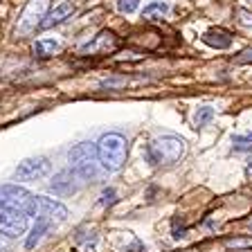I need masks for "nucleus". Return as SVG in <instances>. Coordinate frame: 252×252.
<instances>
[{
    "mask_svg": "<svg viewBox=\"0 0 252 252\" xmlns=\"http://www.w3.org/2000/svg\"><path fill=\"white\" fill-rule=\"evenodd\" d=\"M97 147V160H99L101 169L106 171H120L126 164L128 158V142L120 133H106L99 137V142L94 144Z\"/></svg>",
    "mask_w": 252,
    "mask_h": 252,
    "instance_id": "1",
    "label": "nucleus"
},
{
    "mask_svg": "<svg viewBox=\"0 0 252 252\" xmlns=\"http://www.w3.org/2000/svg\"><path fill=\"white\" fill-rule=\"evenodd\" d=\"M187 151V144H185L183 137L176 135H162L156 137L153 142H149L144 147V158L147 162L153 167H160V164H173L178 162L180 158Z\"/></svg>",
    "mask_w": 252,
    "mask_h": 252,
    "instance_id": "2",
    "label": "nucleus"
},
{
    "mask_svg": "<svg viewBox=\"0 0 252 252\" xmlns=\"http://www.w3.org/2000/svg\"><path fill=\"white\" fill-rule=\"evenodd\" d=\"M70 162H72V171L81 180H94L101 167L97 160V147L93 142H79L77 147L70 149Z\"/></svg>",
    "mask_w": 252,
    "mask_h": 252,
    "instance_id": "3",
    "label": "nucleus"
},
{
    "mask_svg": "<svg viewBox=\"0 0 252 252\" xmlns=\"http://www.w3.org/2000/svg\"><path fill=\"white\" fill-rule=\"evenodd\" d=\"M0 207L16 212V214L34 216L36 214V196L18 185H2L0 187Z\"/></svg>",
    "mask_w": 252,
    "mask_h": 252,
    "instance_id": "4",
    "label": "nucleus"
},
{
    "mask_svg": "<svg viewBox=\"0 0 252 252\" xmlns=\"http://www.w3.org/2000/svg\"><path fill=\"white\" fill-rule=\"evenodd\" d=\"M34 216H36L38 220H45L50 227H54L68 219V210H65V205H61L54 198L36 196V214Z\"/></svg>",
    "mask_w": 252,
    "mask_h": 252,
    "instance_id": "5",
    "label": "nucleus"
},
{
    "mask_svg": "<svg viewBox=\"0 0 252 252\" xmlns=\"http://www.w3.org/2000/svg\"><path fill=\"white\" fill-rule=\"evenodd\" d=\"M45 7H47V0H30L21 14L18 32H21V34H27V32L41 27L43 18H45Z\"/></svg>",
    "mask_w": 252,
    "mask_h": 252,
    "instance_id": "6",
    "label": "nucleus"
},
{
    "mask_svg": "<svg viewBox=\"0 0 252 252\" xmlns=\"http://www.w3.org/2000/svg\"><path fill=\"white\" fill-rule=\"evenodd\" d=\"M47 171H50V160H47V158H43V156L27 158V160H23V162L16 167V178L30 183V180L43 178Z\"/></svg>",
    "mask_w": 252,
    "mask_h": 252,
    "instance_id": "7",
    "label": "nucleus"
},
{
    "mask_svg": "<svg viewBox=\"0 0 252 252\" xmlns=\"http://www.w3.org/2000/svg\"><path fill=\"white\" fill-rule=\"evenodd\" d=\"M27 219L30 216L25 214H16V212L2 210L0 207V234L9 236V239H16L27 232Z\"/></svg>",
    "mask_w": 252,
    "mask_h": 252,
    "instance_id": "8",
    "label": "nucleus"
},
{
    "mask_svg": "<svg viewBox=\"0 0 252 252\" xmlns=\"http://www.w3.org/2000/svg\"><path fill=\"white\" fill-rule=\"evenodd\" d=\"M77 180H81V178H79L72 169H63V171H59L57 176H54V180L50 183V189H52L57 196H70L79 189Z\"/></svg>",
    "mask_w": 252,
    "mask_h": 252,
    "instance_id": "9",
    "label": "nucleus"
},
{
    "mask_svg": "<svg viewBox=\"0 0 252 252\" xmlns=\"http://www.w3.org/2000/svg\"><path fill=\"white\" fill-rule=\"evenodd\" d=\"M117 47V36L113 34V32H108V30H104V32H99L97 36L93 38V41L88 43V45H84L81 47V52H101V54H108V52H113Z\"/></svg>",
    "mask_w": 252,
    "mask_h": 252,
    "instance_id": "10",
    "label": "nucleus"
},
{
    "mask_svg": "<svg viewBox=\"0 0 252 252\" xmlns=\"http://www.w3.org/2000/svg\"><path fill=\"white\" fill-rule=\"evenodd\" d=\"M72 11H74L72 2H61V5H57L52 11H47L45 18H43V23H41V27H43V30H52V27L61 25V23L65 21L70 14H72Z\"/></svg>",
    "mask_w": 252,
    "mask_h": 252,
    "instance_id": "11",
    "label": "nucleus"
},
{
    "mask_svg": "<svg viewBox=\"0 0 252 252\" xmlns=\"http://www.w3.org/2000/svg\"><path fill=\"white\" fill-rule=\"evenodd\" d=\"M203 43L205 45H210V47H214V50H227V47L232 45V36L227 34L225 30H207L203 34Z\"/></svg>",
    "mask_w": 252,
    "mask_h": 252,
    "instance_id": "12",
    "label": "nucleus"
},
{
    "mask_svg": "<svg viewBox=\"0 0 252 252\" xmlns=\"http://www.w3.org/2000/svg\"><path fill=\"white\" fill-rule=\"evenodd\" d=\"M59 50H61V43L54 41V38H41V41L34 43V54L41 59L52 57V54L59 52Z\"/></svg>",
    "mask_w": 252,
    "mask_h": 252,
    "instance_id": "13",
    "label": "nucleus"
},
{
    "mask_svg": "<svg viewBox=\"0 0 252 252\" xmlns=\"http://www.w3.org/2000/svg\"><path fill=\"white\" fill-rule=\"evenodd\" d=\"M50 230V225H47L45 220H38L36 219V225L32 227V232H30V236H27V243H25V248L27 250H34V248L41 243V239L45 236V232Z\"/></svg>",
    "mask_w": 252,
    "mask_h": 252,
    "instance_id": "14",
    "label": "nucleus"
},
{
    "mask_svg": "<svg viewBox=\"0 0 252 252\" xmlns=\"http://www.w3.org/2000/svg\"><path fill=\"white\" fill-rule=\"evenodd\" d=\"M169 14V5L167 2H151V5L144 7V11H142V18L144 21H160L162 16Z\"/></svg>",
    "mask_w": 252,
    "mask_h": 252,
    "instance_id": "15",
    "label": "nucleus"
},
{
    "mask_svg": "<svg viewBox=\"0 0 252 252\" xmlns=\"http://www.w3.org/2000/svg\"><path fill=\"white\" fill-rule=\"evenodd\" d=\"M212 117H214V108H212V106H200V108L194 113V124L205 126L207 122H212Z\"/></svg>",
    "mask_w": 252,
    "mask_h": 252,
    "instance_id": "16",
    "label": "nucleus"
},
{
    "mask_svg": "<svg viewBox=\"0 0 252 252\" xmlns=\"http://www.w3.org/2000/svg\"><path fill=\"white\" fill-rule=\"evenodd\" d=\"M227 250H248L252 248V236H239V239H227L225 241Z\"/></svg>",
    "mask_w": 252,
    "mask_h": 252,
    "instance_id": "17",
    "label": "nucleus"
},
{
    "mask_svg": "<svg viewBox=\"0 0 252 252\" xmlns=\"http://www.w3.org/2000/svg\"><path fill=\"white\" fill-rule=\"evenodd\" d=\"M234 151H252V135H234L232 137Z\"/></svg>",
    "mask_w": 252,
    "mask_h": 252,
    "instance_id": "18",
    "label": "nucleus"
},
{
    "mask_svg": "<svg viewBox=\"0 0 252 252\" xmlns=\"http://www.w3.org/2000/svg\"><path fill=\"white\" fill-rule=\"evenodd\" d=\"M140 7V0H117V11L120 14H133Z\"/></svg>",
    "mask_w": 252,
    "mask_h": 252,
    "instance_id": "19",
    "label": "nucleus"
},
{
    "mask_svg": "<svg viewBox=\"0 0 252 252\" xmlns=\"http://www.w3.org/2000/svg\"><path fill=\"white\" fill-rule=\"evenodd\" d=\"M239 23H241L243 27H252V11L239 9Z\"/></svg>",
    "mask_w": 252,
    "mask_h": 252,
    "instance_id": "20",
    "label": "nucleus"
},
{
    "mask_svg": "<svg viewBox=\"0 0 252 252\" xmlns=\"http://www.w3.org/2000/svg\"><path fill=\"white\" fill-rule=\"evenodd\" d=\"M110 203H115V191H113V189H106L104 194H101V205H110Z\"/></svg>",
    "mask_w": 252,
    "mask_h": 252,
    "instance_id": "21",
    "label": "nucleus"
},
{
    "mask_svg": "<svg viewBox=\"0 0 252 252\" xmlns=\"http://www.w3.org/2000/svg\"><path fill=\"white\" fill-rule=\"evenodd\" d=\"M236 61H239V63H252V54H250V57H239Z\"/></svg>",
    "mask_w": 252,
    "mask_h": 252,
    "instance_id": "22",
    "label": "nucleus"
},
{
    "mask_svg": "<svg viewBox=\"0 0 252 252\" xmlns=\"http://www.w3.org/2000/svg\"><path fill=\"white\" fill-rule=\"evenodd\" d=\"M250 227H252V223H250Z\"/></svg>",
    "mask_w": 252,
    "mask_h": 252,
    "instance_id": "23",
    "label": "nucleus"
}]
</instances>
